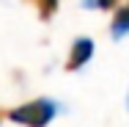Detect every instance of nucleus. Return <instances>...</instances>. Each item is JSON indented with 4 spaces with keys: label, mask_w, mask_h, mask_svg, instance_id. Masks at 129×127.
I'll use <instances>...</instances> for the list:
<instances>
[{
    "label": "nucleus",
    "mask_w": 129,
    "mask_h": 127,
    "mask_svg": "<svg viewBox=\"0 0 129 127\" xmlns=\"http://www.w3.org/2000/svg\"><path fill=\"white\" fill-rule=\"evenodd\" d=\"M82 6L85 8H96V0H82Z\"/></svg>",
    "instance_id": "423d86ee"
},
{
    "label": "nucleus",
    "mask_w": 129,
    "mask_h": 127,
    "mask_svg": "<svg viewBox=\"0 0 129 127\" xmlns=\"http://www.w3.org/2000/svg\"><path fill=\"white\" fill-rule=\"evenodd\" d=\"M110 36L115 42H121L124 36H129V0L121 3L115 11H113V20H110Z\"/></svg>",
    "instance_id": "7ed1b4c3"
},
{
    "label": "nucleus",
    "mask_w": 129,
    "mask_h": 127,
    "mask_svg": "<svg viewBox=\"0 0 129 127\" xmlns=\"http://www.w3.org/2000/svg\"><path fill=\"white\" fill-rule=\"evenodd\" d=\"M55 113H58V102L50 100V97H39V100H30V102L11 108L8 119L22 127H47L55 119Z\"/></svg>",
    "instance_id": "f257e3e1"
},
{
    "label": "nucleus",
    "mask_w": 129,
    "mask_h": 127,
    "mask_svg": "<svg viewBox=\"0 0 129 127\" xmlns=\"http://www.w3.org/2000/svg\"><path fill=\"white\" fill-rule=\"evenodd\" d=\"M118 3H121V0H96V8H102V11H113V8H118Z\"/></svg>",
    "instance_id": "39448f33"
},
{
    "label": "nucleus",
    "mask_w": 129,
    "mask_h": 127,
    "mask_svg": "<svg viewBox=\"0 0 129 127\" xmlns=\"http://www.w3.org/2000/svg\"><path fill=\"white\" fill-rule=\"evenodd\" d=\"M126 108H129V94H126Z\"/></svg>",
    "instance_id": "0eeeda50"
},
{
    "label": "nucleus",
    "mask_w": 129,
    "mask_h": 127,
    "mask_svg": "<svg viewBox=\"0 0 129 127\" xmlns=\"http://www.w3.org/2000/svg\"><path fill=\"white\" fill-rule=\"evenodd\" d=\"M27 3H33V6H36V11H39V17L47 22V20L55 17V11H58V3H60V0H27Z\"/></svg>",
    "instance_id": "20e7f679"
},
{
    "label": "nucleus",
    "mask_w": 129,
    "mask_h": 127,
    "mask_svg": "<svg viewBox=\"0 0 129 127\" xmlns=\"http://www.w3.org/2000/svg\"><path fill=\"white\" fill-rule=\"evenodd\" d=\"M93 50H96V44H93L91 36H80V39H74L72 47H69V58H66V72H77V69H82V66L93 58Z\"/></svg>",
    "instance_id": "f03ea898"
}]
</instances>
